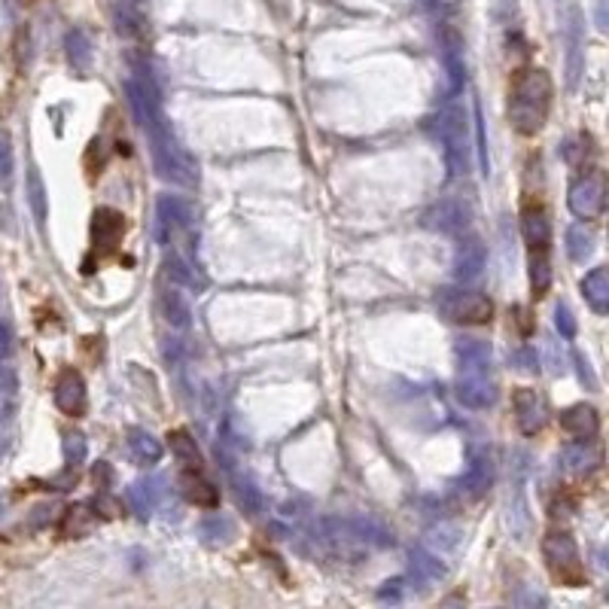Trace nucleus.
Here are the masks:
<instances>
[{
  "label": "nucleus",
  "mask_w": 609,
  "mask_h": 609,
  "mask_svg": "<svg viewBox=\"0 0 609 609\" xmlns=\"http://www.w3.org/2000/svg\"><path fill=\"white\" fill-rule=\"evenodd\" d=\"M555 86L543 67H518L509 77V125L521 137H533L545 129L549 110H552Z\"/></svg>",
  "instance_id": "obj_1"
},
{
  "label": "nucleus",
  "mask_w": 609,
  "mask_h": 609,
  "mask_svg": "<svg viewBox=\"0 0 609 609\" xmlns=\"http://www.w3.org/2000/svg\"><path fill=\"white\" fill-rule=\"evenodd\" d=\"M521 229L528 239L530 290L533 299H543L552 284V213L540 192H524L521 201Z\"/></svg>",
  "instance_id": "obj_2"
},
{
  "label": "nucleus",
  "mask_w": 609,
  "mask_h": 609,
  "mask_svg": "<svg viewBox=\"0 0 609 609\" xmlns=\"http://www.w3.org/2000/svg\"><path fill=\"white\" fill-rule=\"evenodd\" d=\"M168 445H171L174 457H177V469H180V488L184 497L192 506H204L213 509L220 503V494L213 488V481L208 478L204 461H201V451L196 449V439H189L186 430H171L168 433Z\"/></svg>",
  "instance_id": "obj_3"
},
{
  "label": "nucleus",
  "mask_w": 609,
  "mask_h": 609,
  "mask_svg": "<svg viewBox=\"0 0 609 609\" xmlns=\"http://www.w3.org/2000/svg\"><path fill=\"white\" fill-rule=\"evenodd\" d=\"M543 557L549 576L564 588H583L588 585V573H585L579 545L569 536V530H549L543 540Z\"/></svg>",
  "instance_id": "obj_4"
},
{
  "label": "nucleus",
  "mask_w": 609,
  "mask_h": 609,
  "mask_svg": "<svg viewBox=\"0 0 609 609\" xmlns=\"http://www.w3.org/2000/svg\"><path fill=\"white\" fill-rule=\"evenodd\" d=\"M129 223L113 208H98L92 217V247L82 259V275H95L107 259H122V241H125Z\"/></svg>",
  "instance_id": "obj_5"
},
{
  "label": "nucleus",
  "mask_w": 609,
  "mask_h": 609,
  "mask_svg": "<svg viewBox=\"0 0 609 609\" xmlns=\"http://www.w3.org/2000/svg\"><path fill=\"white\" fill-rule=\"evenodd\" d=\"M512 411H516V424L521 427V433H543L549 424V402L530 387H518L512 394Z\"/></svg>",
  "instance_id": "obj_6"
},
{
  "label": "nucleus",
  "mask_w": 609,
  "mask_h": 609,
  "mask_svg": "<svg viewBox=\"0 0 609 609\" xmlns=\"http://www.w3.org/2000/svg\"><path fill=\"white\" fill-rule=\"evenodd\" d=\"M55 402L65 411L67 418H82L86 411V385L77 369H62L58 381H55Z\"/></svg>",
  "instance_id": "obj_7"
},
{
  "label": "nucleus",
  "mask_w": 609,
  "mask_h": 609,
  "mask_svg": "<svg viewBox=\"0 0 609 609\" xmlns=\"http://www.w3.org/2000/svg\"><path fill=\"white\" fill-rule=\"evenodd\" d=\"M561 427L567 430L573 439H591L600 430V418L591 406H573L561 414Z\"/></svg>",
  "instance_id": "obj_8"
},
{
  "label": "nucleus",
  "mask_w": 609,
  "mask_h": 609,
  "mask_svg": "<svg viewBox=\"0 0 609 609\" xmlns=\"http://www.w3.org/2000/svg\"><path fill=\"white\" fill-rule=\"evenodd\" d=\"M454 320L466 323V326H485L494 320V304L481 292H469V296H464L461 308L454 311Z\"/></svg>",
  "instance_id": "obj_9"
},
{
  "label": "nucleus",
  "mask_w": 609,
  "mask_h": 609,
  "mask_svg": "<svg viewBox=\"0 0 609 609\" xmlns=\"http://www.w3.org/2000/svg\"><path fill=\"white\" fill-rule=\"evenodd\" d=\"M92 528L95 516H89L86 506H70V509H65L62 521H58V533H62L65 540H80V536H86Z\"/></svg>",
  "instance_id": "obj_10"
}]
</instances>
